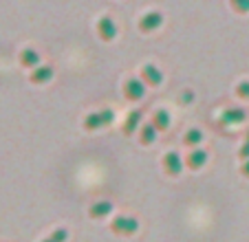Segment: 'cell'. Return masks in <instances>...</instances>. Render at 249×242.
Here are the masks:
<instances>
[{
  "mask_svg": "<svg viewBox=\"0 0 249 242\" xmlns=\"http://www.w3.org/2000/svg\"><path fill=\"white\" fill-rule=\"evenodd\" d=\"M139 121H141V112L139 110H132L130 115H128V119H126V123H124V135L126 137H130V135H135V130H137V126H139Z\"/></svg>",
  "mask_w": 249,
  "mask_h": 242,
  "instance_id": "cell-13",
  "label": "cell"
},
{
  "mask_svg": "<svg viewBox=\"0 0 249 242\" xmlns=\"http://www.w3.org/2000/svg\"><path fill=\"white\" fill-rule=\"evenodd\" d=\"M192 97H194L192 90H185V93H183V104H190V102H192Z\"/></svg>",
  "mask_w": 249,
  "mask_h": 242,
  "instance_id": "cell-21",
  "label": "cell"
},
{
  "mask_svg": "<svg viewBox=\"0 0 249 242\" xmlns=\"http://www.w3.org/2000/svg\"><path fill=\"white\" fill-rule=\"evenodd\" d=\"M155 139H157V128L152 126V123H148V126L141 128V143H143V145H150Z\"/></svg>",
  "mask_w": 249,
  "mask_h": 242,
  "instance_id": "cell-15",
  "label": "cell"
},
{
  "mask_svg": "<svg viewBox=\"0 0 249 242\" xmlns=\"http://www.w3.org/2000/svg\"><path fill=\"white\" fill-rule=\"evenodd\" d=\"M205 161H207V154H205V150H192V152L188 154V158H185V163H188V168L190 170H201L203 165H205Z\"/></svg>",
  "mask_w": 249,
  "mask_h": 242,
  "instance_id": "cell-8",
  "label": "cell"
},
{
  "mask_svg": "<svg viewBox=\"0 0 249 242\" xmlns=\"http://www.w3.org/2000/svg\"><path fill=\"white\" fill-rule=\"evenodd\" d=\"M110 229H113L115 233H119V236H132V233L139 229V223H137V218H132V216H117V218H113V223H110Z\"/></svg>",
  "mask_w": 249,
  "mask_h": 242,
  "instance_id": "cell-1",
  "label": "cell"
},
{
  "mask_svg": "<svg viewBox=\"0 0 249 242\" xmlns=\"http://www.w3.org/2000/svg\"><path fill=\"white\" fill-rule=\"evenodd\" d=\"M247 112L243 108H230V110L223 112V123H243Z\"/></svg>",
  "mask_w": 249,
  "mask_h": 242,
  "instance_id": "cell-11",
  "label": "cell"
},
{
  "mask_svg": "<svg viewBox=\"0 0 249 242\" xmlns=\"http://www.w3.org/2000/svg\"><path fill=\"white\" fill-rule=\"evenodd\" d=\"M115 115L113 110H99V112H93V115H89L84 119V128L86 130H97V128L102 126H108V123H113Z\"/></svg>",
  "mask_w": 249,
  "mask_h": 242,
  "instance_id": "cell-2",
  "label": "cell"
},
{
  "mask_svg": "<svg viewBox=\"0 0 249 242\" xmlns=\"http://www.w3.org/2000/svg\"><path fill=\"white\" fill-rule=\"evenodd\" d=\"M66 236H69V233H66V229H55V231H53L51 236H49L47 240H42V242H64Z\"/></svg>",
  "mask_w": 249,
  "mask_h": 242,
  "instance_id": "cell-17",
  "label": "cell"
},
{
  "mask_svg": "<svg viewBox=\"0 0 249 242\" xmlns=\"http://www.w3.org/2000/svg\"><path fill=\"white\" fill-rule=\"evenodd\" d=\"M97 33L102 40L110 42V40L117 35V27H115V22L108 18V16H104V18H99V22H97Z\"/></svg>",
  "mask_w": 249,
  "mask_h": 242,
  "instance_id": "cell-4",
  "label": "cell"
},
{
  "mask_svg": "<svg viewBox=\"0 0 249 242\" xmlns=\"http://www.w3.org/2000/svg\"><path fill=\"white\" fill-rule=\"evenodd\" d=\"M240 172H243V176H249V158L243 163V168H240Z\"/></svg>",
  "mask_w": 249,
  "mask_h": 242,
  "instance_id": "cell-22",
  "label": "cell"
},
{
  "mask_svg": "<svg viewBox=\"0 0 249 242\" xmlns=\"http://www.w3.org/2000/svg\"><path fill=\"white\" fill-rule=\"evenodd\" d=\"M161 22H163V16H161L159 11H150V14H146L139 20V29L141 31H146V33H150V31H155V29H159Z\"/></svg>",
  "mask_w": 249,
  "mask_h": 242,
  "instance_id": "cell-5",
  "label": "cell"
},
{
  "mask_svg": "<svg viewBox=\"0 0 249 242\" xmlns=\"http://www.w3.org/2000/svg\"><path fill=\"white\" fill-rule=\"evenodd\" d=\"M152 126H155L159 132L168 130V128H170V115H168V110H157L155 117H152Z\"/></svg>",
  "mask_w": 249,
  "mask_h": 242,
  "instance_id": "cell-14",
  "label": "cell"
},
{
  "mask_svg": "<svg viewBox=\"0 0 249 242\" xmlns=\"http://www.w3.org/2000/svg\"><path fill=\"white\" fill-rule=\"evenodd\" d=\"M110 209H113V205H110L108 200H99V203H95L93 207H90V218H106V216L110 214Z\"/></svg>",
  "mask_w": 249,
  "mask_h": 242,
  "instance_id": "cell-12",
  "label": "cell"
},
{
  "mask_svg": "<svg viewBox=\"0 0 249 242\" xmlns=\"http://www.w3.org/2000/svg\"><path fill=\"white\" fill-rule=\"evenodd\" d=\"M236 95H238L240 99H249V82H240V84L236 86Z\"/></svg>",
  "mask_w": 249,
  "mask_h": 242,
  "instance_id": "cell-19",
  "label": "cell"
},
{
  "mask_svg": "<svg viewBox=\"0 0 249 242\" xmlns=\"http://www.w3.org/2000/svg\"><path fill=\"white\" fill-rule=\"evenodd\" d=\"M247 141H249V130H247Z\"/></svg>",
  "mask_w": 249,
  "mask_h": 242,
  "instance_id": "cell-23",
  "label": "cell"
},
{
  "mask_svg": "<svg viewBox=\"0 0 249 242\" xmlns=\"http://www.w3.org/2000/svg\"><path fill=\"white\" fill-rule=\"evenodd\" d=\"M143 93H146V86H143V82L141 79H128L126 84H124V95H126V99H130V102H137V99L143 97Z\"/></svg>",
  "mask_w": 249,
  "mask_h": 242,
  "instance_id": "cell-3",
  "label": "cell"
},
{
  "mask_svg": "<svg viewBox=\"0 0 249 242\" xmlns=\"http://www.w3.org/2000/svg\"><path fill=\"white\" fill-rule=\"evenodd\" d=\"M201 139H203L201 130H190L183 141H185V145H196V143H201Z\"/></svg>",
  "mask_w": 249,
  "mask_h": 242,
  "instance_id": "cell-16",
  "label": "cell"
},
{
  "mask_svg": "<svg viewBox=\"0 0 249 242\" xmlns=\"http://www.w3.org/2000/svg\"><path fill=\"white\" fill-rule=\"evenodd\" d=\"M141 79H143L146 84H150V86H159L161 82H163V75H161V70L157 69V66L146 64L143 69H141Z\"/></svg>",
  "mask_w": 249,
  "mask_h": 242,
  "instance_id": "cell-7",
  "label": "cell"
},
{
  "mask_svg": "<svg viewBox=\"0 0 249 242\" xmlns=\"http://www.w3.org/2000/svg\"><path fill=\"white\" fill-rule=\"evenodd\" d=\"M51 77H53V69H51V66H38V69H33V73H31V82H33V84H47Z\"/></svg>",
  "mask_w": 249,
  "mask_h": 242,
  "instance_id": "cell-10",
  "label": "cell"
},
{
  "mask_svg": "<svg viewBox=\"0 0 249 242\" xmlns=\"http://www.w3.org/2000/svg\"><path fill=\"white\" fill-rule=\"evenodd\" d=\"M231 7H234L238 14H247L249 11V0H230Z\"/></svg>",
  "mask_w": 249,
  "mask_h": 242,
  "instance_id": "cell-18",
  "label": "cell"
},
{
  "mask_svg": "<svg viewBox=\"0 0 249 242\" xmlns=\"http://www.w3.org/2000/svg\"><path fill=\"white\" fill-rule=\"evenodd\" d=\"M163 168H165V172H168L170 176H179L181 168H183V163H181V156L177 152H168L163 156Z\"/></svg>",
  "mask_w": 249,
  "mask_h": 242,
  "instance_id": "cell-6",
  "label": "cell"
},
{
  "mask_svg": "<svg viewBox=\"0 0 249 242\" xmlns=\"http://www.w3.org/2000/svg\"><path fill=\"white\" fill-rule=\"evenodd\" d=\"M238 156H240V158H245V161H247V158H249V141H245V143L240 145V152H238Z\"/></svg>",
  "mask_w": 249,
  "mask_h": 242,
  "instance_id": "cell-20",
  "label": "cell"
},
{
  "mask_svg": "<svg viewBox=\"0 0 249 242\" xmlns=\"http://www.w3.org/2000/svg\"><path fill=\"white\" fill-rule=\"evenodd\" d=\"M20 64L24 66V69H38L40 66V55L33 49H24L22 53H20Z\"/></svg>",
  "mask_w": 249,
  "mask_h": 242,
  "instance_id": "cell-9",
  "label": "cell"
}]
</instances>
